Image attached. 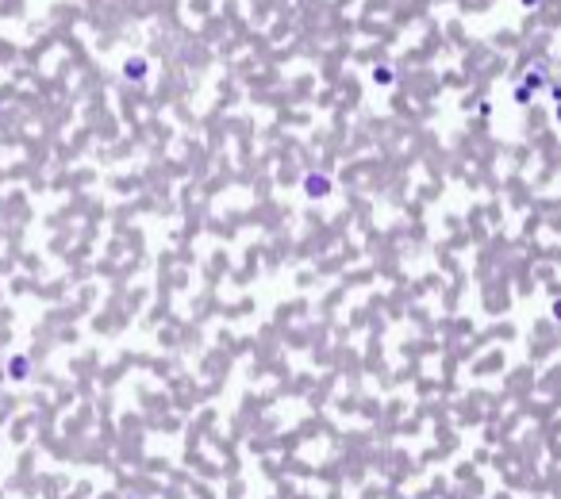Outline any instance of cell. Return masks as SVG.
Returning <instances> with one entry per match:
<instances>
[{
    "label": "cell",
    "instance_id": "1",
    "mask_svg": "<svg viewBox=\"0 0 561 499\" xmlns=\"http://www.w3.org/2000/svg\"><path fill=\"white\" fill-rule=\"evenodd\" d=\"M8 376H12L15 384H23L31 376V361L27 357H12V361H8Z\"/></svg>",
    "mask_w": 561,
    "mask_h": 499
},
{
    "label": "cell",
    "instance_id": "2",
    "mask_svg": "<svg viewBox=\"0 0 561 499\" xmlns=\"http://www.w3.org/2000/svg\"><path fill=\"white\" fill-rule=\"evenodd\" d=\"M304 185H308V196H327V192H331V188H327V181H323V177H308Z\"/></svg>",
    "mask_w": 561,
    "mask_h": 499
}]
</instances>
